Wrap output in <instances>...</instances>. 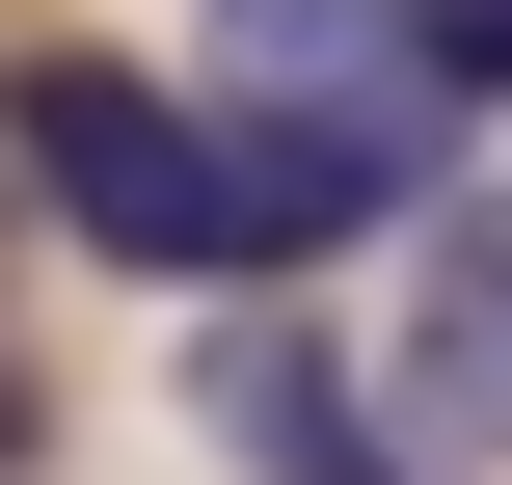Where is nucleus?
Listing matches in <instances>:
<instances>
[{
  "mask_svg": "<svg viewBox=\"0 0 512 485\" xmlns=\"http://www.w3.org/2000/svg\"><path fill=\"white\" fill-rule=\"evenodd\" d=\"M0 135H27V189H54L108 270H189V297H243V270H324V189H297L243 108H189V81L27 54V81H0Z\"/></svg>",
  "mask_w": 512,
  "mask_h": 485,
  "instance_id": "nucleus-1",
  "label": "nucleus"
},
{
  "mask_svg": "<svg viewBox=\"0 0 512 485\" xmlns=\"http://www.w3.org/2000/svg\"><path fill=\"white\" fill-rule=\"evenodd\" d=\"M216 81L243 135H351V162H432V0H216Z\"/></svg>",
  "mask_w": 512,
  "mask_h": 485,
  "instance_id": "nucleus-2",
  "label": "nucleus"
},
{
  "mask_svg": "<svg viewBox=\"0 0 512 485\" xmlns=\"http://www.w3.org/2000/svg\"><path fill=\"white\" fill-rule=\"evenodd\" d=\"M378 405H432V485L512 459V189H432V243H405V378Z\"/></svg>",
  "mask_w": 512,
  "mask_h": 485,
  "instance_id": "nucleus-3",
  "label": "nucleus"
},
{
  "mask_svg": "<svg viewBox=\"0 0 512 485\" xmlns=\"http://www.w3.org/2000/svg\"><path fill=\"white\" fill-rule=\"evenodd\" d=\"M189 405H216V459H243V485H432V432H378V378H351L324 324H216Z\"/></svg>",
  "mask_w": 512,
  "mask_h": 485,
  "instance_id": "nucleus-4",
  "label": "nucleus"
},
{
  "mask_svg": "<svg viewBox=\"0 0 512 485\" xmlns=\"http://www.w3.org/2000/svg\"><path fill=\"white\" fill-rule=\"evenodd\" d=\"M0 432H27V405H0Z\"/></svg>",
  "mask_w": 512,
  "mask_h": 485,
  "instance_id": "nucleus-5",
  "label": "nucleus"
}]
</instances>
